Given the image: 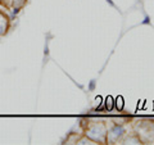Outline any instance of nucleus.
<instances>
[{"label":"nucleus","instance_id":"nucleus-2","mask_svg":"<svg viewBox=\"0 0 154 145\" xmlns=\"http://www.w3.org/2000/svg\"><path fill=\"white\" fill-rule=\"evenodd\" d=\"M0 2H3V3H5V0H0Z\"/></svg>","mask_w":154,"mask_h":145},{"label":"nucleus","instance_id":"nucleus-1","mask_svg":"<svg viewBox=\"0 0 154 145\" xmlns=\"http://www.w3.org/2000/svg\"><path fill=\"white\" fill-rule=\"evenodd\" d=\"M8 27H9V19L5 14L0 11V36L5 35L8 31Z\"/></svg>","mask_w":154,"mask_h":145}]
</instances>
